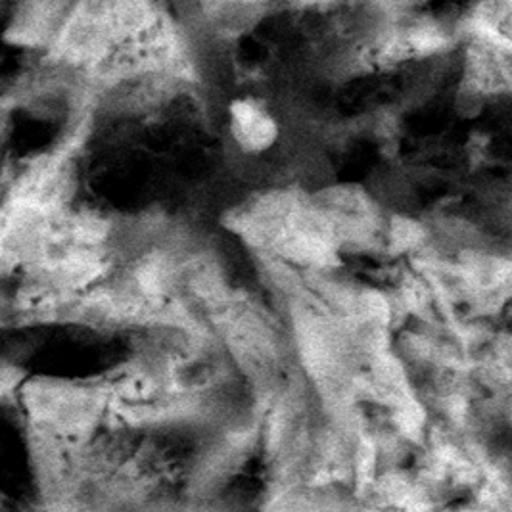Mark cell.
<instances>
[{"instance_id":"cell-1","label":"cell","mask_w":512,"mask_h":512,"mask_svg":"<svg viewBox=\"0 0 512 512\" xmlns=\"http://www.w3.org/2000/svg\"><path fill=\"white\" fill-rule=\"evenodd\" d=\"M231 133L244 152L259 154L275 144L279 125L259 102L244 98L231 106Z\"/></svg>"}]
</instances>
